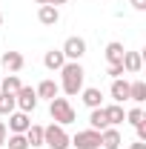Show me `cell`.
Here are the masks:
<instances>
[{"instance_id":"obj_26","label":"cell","mask_w":146,"mask_h":149,"mask_svg":"<svg viewBox=\"0 0 146 149\" xmlns=\"http://www.w3.org/2000/svg\"><path fill=\"white\" fill-rule=\"evenodd\" d=\"M135 132H138V141H143V143H146V123H138Z\"/></svg>"},{"instance_id":"obj_13","label":"cell","mask_w":146,"mask_h":149,"mask_svg":"<svg viewBox=\"0 0 146 149\" xmlns=\"http://www.w3.org/2000/svg\"><path fill=\"white\" fill-rule=\"evenodd\" d=\"M43 63H46V69L60 72V69H63V63H66V57H63V52H60V49H52V52H46Z\"/></svg>"},{"instance_id":"obj_17","label":"cell","mask_w":146,"mask_h":149,"mask_svg":"<svg viewBox=\"0 0 146 149\" xmlns=\"http://www.w3.org/2000/svg\"><path fill=\"white\" fill-rule=\"evenodd\" d=\"M57 92H60V86H57L55 80H40V86L35 89V95H37V97H46V100L57 97Z\"/></svg>"},{"instance_id":"obj_27","label":"cell","mask_w":146,"mask_h":149,"mask_svg":"<svg viewBox=\"0 0 146 149\" xmlns=\"http://www.w3.org/2000/svg\"><path fill=\"white\" fill-rule=\"evenodd\" d=\"M132 9H138V12H143V9H146V0H132Z\"/></svg>"},{"instance_id":"obj_11","label":"cell","mask_w":146,"mask_h":149,"mask_svg":"<svg viewBox=\"0 0 146 149\" xmlns=\"http://www.w3.org/2000/svg\"><path fill=\"white\" fill-rule=\"evenodd\" d=\"M112 100H115V103L129 100V83L123 77H115V80H112Z\"/></svg>"},{"instance_id":"obj_1","label":"cell","mask_w":146,"mask_h":149,"mask_svg":"<svg viewBox=\"0 0 146 149\" xmlns=\"http://www.w3.org/2000/svg\"><path fill=\"white\" fill-rule=\"evenodd\" d=\"M60 89L69 95H77L80 89H83V77H86V72H83V66H80V60H69V63H63V69H60Z\"/></svg>"},{"instance_id":"obj_32","label":"cell","mask_w":146,"mask_h":149,"mask_svg":"<svg viewBox=\"0 0 146 149\" xmlns=\"http://www.w3.org/2000/svg\"><path fill=\"white\" fill-rule=\"evenodd\" d=\"M0 26H3V15H0Z\"/></svg>"},{"instance_id":"obj_2","label":"cell","mask_w":146,"mask_h":149,"mask_svg":"<svg viewBox=\"0 0 146 149\" xmlns=\"http://www.w3.org/2000/svg\"><path fill=\"white\" fill-rule=\"evenodd\" d=\"M43 146H49V149H69L72 146V138L66 135V129H63L60 123H52V126L43 129Z\"/></svg>"},{"instance_id":"obj_6","label":"cell","mask_w":146,"mask_h":149,"mask_svg":"<svg viewBox=\"0 0 146 149\" xmlns=\"http://www.w3.org/2000/svg\"><path fill=\"white\" fill-rule=\"evenodd\" d=\"M72 143H74V149H97L100 146V132H95V129L77 132L72 138Z\"/></svg>"},{"instance_id":"obj_3","label":"cell","mask_w":146,"mask_h":149,"mask_svg":"<svg viewBox=\"0 0 146 149\" xmlns=\"http://www.w3.org/2000/svg\"><path fill=\"white\" fill-rule=\"evenodd\" d=\"M49 103H52L49 112H52V120H55V123L66 126V123L74 120V109H72V103H69V97H52Z\"/></svg>"},{"instance_id":"obj_21","label":"cell","mask_w":146,"mask_h":149,"mask_svg":"<svg viewBox=\"0 0 146 149\" xmlns=\"http://www.w3.org/2000/svg\"><path fill=\"white\" fill-rule=\"evenodd\" d=\"M20 89V77L17 74H6L3 80H0V92H9V95H15Z\"/></svg>"},{"instance_id":"obj_24","label":"cell","mask_w":146,"mask_h":149,"mask_svg":"<svg viewBox=\"0 0 146 149\" xmlns=\"http://www.w3.org/2000/svg\"><path fill=\"white\" fill-rule=\"evenodd\" d=\"M126 120L132 123V126L143 123V109H129V112H126Z\"/></svg>"},{"instance_id":"obj_18","label":"cell","mask_w":146,"mask_h":149,"mask_svg":"<svg viewBox=\"0 0 146 149\" xmlns=\"http://www.w3.org/2000/svg\"><path fill=\"white\" fill-rule=\"evenodd\" d=\"M129 100H135V103H143V100H146V83H143V80L129 83Z\"/></svg>"},{"instance_id":"obj_23","label":"cell","mask_w":146,"mask_h":149,"mask_svg":"<svg viewBox=\"0 0 146 149\" xmlns=\"http://www.w3.org/2000/svg\"><path fill=\"white\" fill-rule=\"evenodd\" d=\"M6 146L9 149H29V141H26V135H9Z\"/></svg>"},{"instance_id":"obj_9","label":"cell","mask_w":146,"mask_h":149,"mask_svg":"<svg viewBox=\"0 0 146 149\" xmlns=\"http://www.w3.org/2000/svg\"><path fill=\"white\" fill-rule=\"evenodd\" d=\"M120 143H123V138H120L117 129L106 126V129L100 132V149H120Z\"/></svg>"},{"instance_id":"obj_25","label":"cell","mask_w":146,"mask_h":149,"mask_svg":"<svg viewBox=\"0 0 146 149\" xmlns=\"http://www.w3.org/2000/svg\"><path fill=\"white\" fill-rule=\"evenodd\" d=\"M106 74H109V77H120V74H123V66H120V63H109Z\"/></svg>"},{"instance_id":"obj_5","label":"cell","mask_w":146,"mask_h":149,"mask_svg":"<svg viewBox=\"0 0 146 149\" xmlns=\"http://www.w3.org/2000/svg\"><path fill=\"white\" fill-rule=\"evenodd\" d=\"M63 57L66 60H80V57L86 55V40L83 37H66V43H63Z\"/></svg>"},{"instance_id":"obj_33","label":"cell","mask_w":146,"mask_h":149,"mask_svg":"<svg viewBox=\"0 0 146 149\" xmlns=\"http://www.w3.org/2000/svg\"><path fill=\"white\" fill-rule=\"evenodd\" d=\"M97 149H100V146H97Z\"/></svg>"},{"instance_id":"obj_15","label":"cell","mask_w":146,"mask_h":149,"mask_svg":"<svg viewBox=\"0 0 146 149\" xmlns=\"http://www.w3.org/2000/svg\"><path fill=\"white\" fill-rule=\"evenodd\" d=\"M80 92H83V103H86L89 109H97V106H103V95H100V89L89 86V89H80Z\"/></svg>"},{"instance_id":"obj_4","label":"cell","mask_w":146,"mask_h":149,"mask_svg":"<svg viewBox=\"0 0 146 149\" xmlns=\"http://www.w3.org/2000/svg\"><path fill=\"white\" fill-rule=\"evenodd\" d=\"M15 103H17V109L20 112H35L37 109V95H35V89L32 86H20L17 92H15Z\"/></svg>"},{"instance_id":"obj_7","label":"cell","mask_w":146,"mask_h":149,"mask_svg":"<svg viewBox=\"0 0 146 149\" xmlns=\"http://www.w3.org/2000/svg\"><path fill=\"white\" fill-rule=\"evenodd\" d=\"M29 126H32V120H29L26 112H12L9 115V129H12V135H23Z\"/></svg>"},{"instance_id":"obj_28","label":"cell","mask_w":146,"mask_h":149,"mask_svg":"<svg viewBox=\"0 0 146 149\" xmlns=\"http://www.w3.org/2000/svg\"><path fill=\"white\" fill-rule=\"evenodd\" d=\"M3 143H6V123L0 120V146H3Z\"/></svg>"},{"instance_id":"obj_16","label":"cell","mask_w":146,"mask_h":149,"mask_svg":"<svg viewBox=\"0 0 146 149\" xmlns=\"http://www.w3.org/2000/svg\"><path fill=\"white\" fill-rule=\"evenodd\" d=\"M106 112V120H109V126H117V123H123V118H126V112L120 103H112V106H103Z\"/></svg>"},{"instance_id":"obj_22","label":"cell","mask_w":146,"mask_h":149,"mask_svg":"<svg viewBox=\"0 0 146 149\" xmlns=\"http://www.w3.org/2000/svg\"><path fill=\"white\" fill-rule=\"evenodd\" d=\"M15 95H9V92H0V115H12L15 112Z\"/></svg>"},{"instance_id":"obj_30","label":"cell","mask_w":146,"mask_h":149,"mask_svg":"<svg viewBox=\"0 0 146 149\" xmlns=\"http://www.w3.org/2000/svg\"><path fill=\"white\" fill-rule=\"evenodd\" d=\"M66 0H49V6H63Z\"/></svg>"},{"instance_id":"obj_12","label":"cell","mask_w":146,"mask_h":149,"mask_svg":"<svg viewBox=\"0 0 146 149\" xmlns=\"http://www.w3.org/2000/svg\"><path fill=\"white\" fill-rule=\"evenodd\" d=\"M37 20H40L43 26H55L57 20H60L57 6H40V9H37Z\"/></svg>"},{"instance_id":"obj_31","label":"cell","mask_w":146,"mask_h":149,"mask_svg":"<svg viewBox=\"0 0 146 149\" xmlns=\"http://www.w3.org/2000/svg\"><path fill=\"white\" fill-rule=\"evenodd\" d=\"M37 6H49V0H35Z\"/></svg>"},{"instance_id":"obj_10","label":"cell","mask_w":146,"mask_h":149,"mask_svg":"<svg viewBox=\"0 0 146 149\" xmlns=\"http://www.w3.org/2000/svg\"><path fill=\"white\" fill-rule=\"evenodd\" d=\"M0 63L6 66V72L17 74L20 69H23V63H26V60H23V55H20V52H6V55L0 57Z\"/></svg>"},{"instance_id":"obj_14","label":"cell","mask_w":146,"mask_h":149,"mask_svg":"<svg viewBox=\"0 0 146 149\" xmlns=\"http://www.w3.org/2000/svg\"><path fill=\"white\" fill-rule=\"evenodd\" d=\"M89 126H92L95 132H103L106 126H109V120H106V112H103V106L92 109V115H89Z\"/></svg>"},{"instance_id":"obj_20","label":"cell","mask_w":146,"mask_h":149,"mask_svg":"<svg viewBox=\"0 0 146 149\" xmlns=\"http://www.w3.org/2000/svg\"><path fill=\"white\" fill-rule=\"evenodd\" d=\"M26 135V141H29V146H43V126H29V129L23 132Z\"/></svg>"},{"instance_id":"obj_19","label":"cell","mask_w":146,"mask_h":149,"mask_svg":"<svg viewBox=\"0 0 146 149\" xmlns=\"http://www.w3.org/2000/svg\"><path fill=\"white\" fill-rule=\"evenodd\" d=\"M123 52H126V49H123V43L112 40L109 46H106V60H109V63H120V60H123Z\"/></svg>"},{"instance_id":"obj_8","label":"cell","mask_w":146,"mask_h":149,"mask_svg":"<svg viewBox=\"0 0 146 149\" xmlns=\"http://www.w3.org/2000/svg\"><path fill=\"white\" fill-rule=\"evenodd\" d=\"M120 66H123V72L138 74L140 69H143V57H140V52H123V60H120Z\"/></svg>"},{"instance_id":"obj_29","label":"cell","mask_w":146,"mask_h":149,"mask_svg":"<svg viewBox=\"0 0 146 149\" xmlns=\"http://www.w3.org/2000/svg\"><path fill=\"white\" fill-rule=\"evenodd\" d=\"M132 149H146V143H143V141H138V143H132Z\"/></svg>"}]
</instances>
